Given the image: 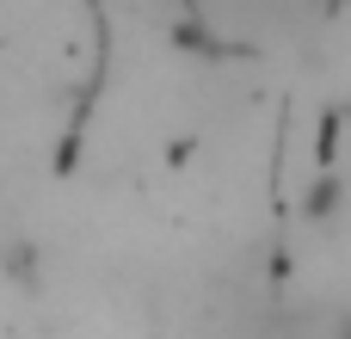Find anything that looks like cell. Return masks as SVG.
<instances>
[{
	"label": "cell",
	"instance_id": "obj_1",
	"mask_svg": "<svg viewBox=\"0 0 351 339\" xmlns=\"http://www.w3.org/2000/svg\"><path fill=\"white\" fill-rule=\"evenodd\" d=\"M339 204H346V185H339V179H315L308 198H302V216H308V222H327Z\"/></svg>",
	"mask_w": 351,
	"mask_h": 339
}]
</instances>
